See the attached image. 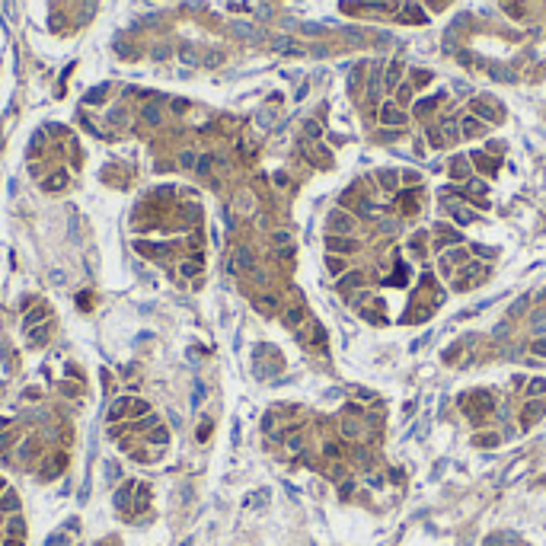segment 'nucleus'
I'll return each mask as SVG.
<instances>
[{
    "instance_id": "1",
    "label": "nucleus",
    "mask_w": 546,
    "mask_h": 546,
    "mask_svg": "<svg viewBox=\"0 0 546 546\" xmlns=\"http://www.w3.org/2000/svg\"><path fill=\"white\" fill-rule=\"evenodd\" d=\"M329 233H339V237H352L355 230H358V218H355L352 211H342V208H335V211H329Z\"/></svg>"
},
{
    "instance_id": "2",
    "label": "nucleus",
    "mask_w": 546,
    "mask_h": 546,
    "mask_svg": "<svg viewBox=\"0 0 546 546\" xmlns=\"http://www.w3.org/2000/svg\"><path fill=\"white\" fill-rule=\"evenodd\" d=\"M326 249L332 255H352V253H358L361 249V240H355V237H339V233H329L326 237Z\"/></svg>"
},
{
    "instance_id": "3",
    "label": "nucleus",
    "mask_w": 546,
    "mask_h": 546,
    "mask_svg": "<svg viewBox=\"0 0 546 546\" xmlns=\"http://www.w3.org/2000/svg\"><path fill=\"white\" fill-rule=\"evenodd\" d=\"M230 272H233V275H253V272H255V255L249 253L246 246H240L237 253H233V259H230Z\"/></svg>"
},
{
    "instance_id": "4",
    "label": "nucleus",
    "mask_w": 546,
    "mask_h": 546,
    "mask_svg": "<svg viewBox=\"0 0 546 546\" xmlns=\"http://www.w3.org/2000/svg\"><path fill=\"white\" fill-rule=\"evenodd\" d=\"M467 259H470V249H463V246L444 249V255H441V272L450 275V272H454V265H460V262H467Z\"/></svg>"
},
{
    "instance_id": "5",
    "label": "nucleus",
    "mask_w": 546,
    "mask_h": 546,
    "mask_svg": "<svg viewBox=\"0 0 546 546\" xmlns=\"http://www.w3.org/2000/svg\"><path fill=\"white\" fill-rule=\"evenodd\" d=\"M131 406H134V396H118V400H112V406H109V415H106V419H109V422H121V419H131Z\"/></svg>"
},
{
    "instance_id": "6",
    "label": "nucleus",
    "mask_w": 546,
    "mask_h": 546,
    "mask_svg": "<svg viewBox=\"0 0 546 546\" xmlns=\"http://www.w3.org/2000/svg\"><path fill=\"white\" fill-rule=\"evenodd\" d=\"M380 121H383V125H396V128H402V125L409 121V115H406V112H402L396 103H383V106H380Z\"/></svg>"
},
{
    "instance_id": "7",
    "label": "nucleus",
    "mask_w": 546,
    "mask_h": 546,
    "mask_svg": "<svg viewBox=\"0 0 546 546\" xmlns=\"http://www.w3.org/2000/svg\"><path fill=\"white\" fill-rule=\"evenodd\" d=\"M485 272H489V265H482V262H473V265H467V268L460 272V288L479 285V278H485Z\"/></svg>"
},
{
    "instance_id": "8",
    "label": "nucleus",
    "mask_w": 546,
    "mask_h": 546,
    "mask_svg": "<svg viewBox=\"0 0 546 546\" xmlns=\"http://www.w3.org/2000/svg\"><path fill=\"white\" fill-rule=\"evenodd\" d=\"M268 246L278 249V253H291L294 233H291V230H272V233H268Z\"/></svg>"
},
{
    "instance_id": "9",
    "label": "nucleus",
    "mask_w": 546,
    "mask_h": 546,
    "mask_svg": "<svg viewBox=\"0 0 546 546\" xmlns=\"http://www.w3.org/2000/svg\"><path fill=\"white\" fill-rule=\"evenodd\" d=\"M48 320V307H42V303H36V307L29 310V313L23 316V329L29 332V329H36V326H42V323Z\"/></svg>"
},
{
    "instance_id": "10",
    "label": "nucleus",
    "mask_w": 546,
    "mask_h": 546,
    "mask_svg": "<svg viewBox=\"0 0 546 546\" xmlns=\"http://www.w3.org/2000/svg\"><path fill=\"white\" fill-rule=\"evenodd\" d=\"M134 489H138V482H125L121 489H115V498H112V502H115V508H118V511H128V508H131V495H134Z\"/></svg>"
},
{
    "instance_id": "11",
    "label": "nucleus",
    "mask_w": 546,
    "mask_h": 546,
    "mask_svg": "<svg viewBox=\"0 0 546 546\" xmlns=\"http://www.w3.org/2000/svg\"><path fill=\"white\" fill-rule=\"evenodd\" d=\"M460 131L467 134V138H476V134H485V121L476 118V115H467L460 121Z\"/></svg>"
},
{
    "instance_id": "12",
    "label": "nucleus",
    "mask_w": 546,
    "mask_h": 546,
    "mask_svg": "<svg viewBox=\"0 0 546 546\" xmlns=\"http://www.w3.org/2000/svg\"><path fill=\"white\" fill-rule=\"evenodd\" d=\"M38 454H42V441H38V437H26V441L19 444V457H23V460H36Z\"/></svg>"
},
{
    "instance_id": "13",
    "label": "nucleus",
    "mask_w": 546,
    "mask_h": 546,
    "mask_svg": "<svg viewBox=\"0 0 546 546\" xmlns=\"http://www.w3.org/2000/svg\"><path fill=\"white\" fill-rule=\"evenodd\" d=\"M147 444H153V447H166V444H170V428H166V425L150 428V431H147Z\"/></svg>"
},
{
    "instance_id": "14",
    "label": "nucleus",
    "mask_w": 546,
    "mask_h": 546,
    "mask_svg": "<svg viewBox=\"0 0 546 546\" xmlns=\"http://www.w3.org/2000/svg\"><path fill=\"white\" fill-rule=\"evenodd\" d=\"M0 511H3V514H16L19 511V495L13 489H6L3 495H0Z\"/></svg>"
},
{
    "instance_id": "15",
    "label": "nucleus",
    "mask_w": 546,
    "mask_h": 546,
    "mask_svg": "<svg viewBox=\"0 0 546 546\" xmlns=\"http://www.w3.org/2000/svg\"><path fill=\"white\" fill-rule=\"evenodd\" d=\"M201 268H205V265H201V259H195V255H192V259H185V262H179V275H182V278H198Z\"/></svg>"
},
{
    "instance_id": "16",
    "label": "nucleus",
    "mask_w": 546,
    "mask_h": 546,
    "mask_svg": "<svg viewBox=\"0 0 546 546\" xmlns=\"http://www.w3.org/2000/svg\"><path fill=\"white\" fill-rule=\"evenodd\" d=\"M303 320H307V313H303V307H291V310H285V326H291V329H300V326H303Z\"/></svg>"
},
{
    "instance_id": "17",
    "label": "nucleus",
    "mask_w": 546,
    "mask_h": 546,
    "mask_svg": "<svg viewBox=\"0 0 546 546\" xmlns=\"http://www.w3.org/2000/svg\"><path fill=\"white\" fill-rule=\"evenodd\" d=\"M64 467H67V457H64V454H58V457H51V467H48V463H45L42 476H45V479H55V476H58V473H61V470H64Z\"/></svg>"
},
{
    "instance_id": "18",
    "label": "nucleus",
    "mask_w": 546,
    "mask_h": 546,
    "mask_svg": "<svg viewBox=\"0 0 546 546\" xmlns=\"http://www.w3.org/2000/svg\"><path fill=\"white\" fill-rule=\"evenodd\" d=\"M6 534L10 537H19V540H26V521L19 514H10V521H6Z\"/></svg>"
},
{
    "instance_id": "19",
    "label": "nucleus",
    "mask_w": 546,
    "mask_h": 546,
    "mask_svg": "<svg viewBox=\"0 0 546 546\" xmlns=\"http://www.w3.org/2000/svg\"><path fill=\"white\" fill-rule=\"evenodd\" d=\"M527 400H537V396H546V377H534V380L527 383Z\"/></svg>"
},
{
    "instance_id": "20",
    "label": "nucleus",
    "mask_w": 546,
    "mask_h": 546,
    "mask_svg": "<svg viewBox=\"0 0 546 546\" xmlns=\"http://www.w3.org/2000/svg\"><path fill=\"white\" fill-rule=\"evenodd\" d=\"M255 307H259L262 313H275V310H278V297H275V294H262V297L255 300Z\"/></svg>"
},
{
    "instance_id": "21",
    "label": "nucleus",
    "mask_w": 546,
    "mask_h": 546,
    "mask_svg": "<svg viewBox=\"0 0 546 546\" xmlns=\"http://www.w3.org/2000/svg\"><path fill=\"white\" fill-rule=\"evenodd\" d=\"M339 285H342V288H361V285H364V275H361V272H345V275L339 278Z\"/></svg>"
},
{
    "instance_id": "22",
    "label": "nucleus",
    "mask_w": 546,
    "mask_h": 546,
    "mask_svg": "<svg viewBox=\"0 0 546 546\" xmlns=\"http://www.w3.org/2000/svg\"><path fill=\"white\" fill-rule=\"evenodd\" d=\"M400 19L402 23H425V13L419 10V6H406V10L400 13Z\"/></svg>"
},
{
    "instance_id": "23",
    "label": "nucleus",
    "mask_w": 546,
    "mask_h": 546,
    "mask_svg": "<svg viewBox=\"0 0 546 546\" xmlns=\"http://www.w3.org/2000/svg\"><path fill=\"white\" fill-rule=\"evenodd\" d=\"M48 326H36V329H29V342L32 345H45V342H48Z\"/></svg>"
},
{
    "instance_id": "24",
    "label": "nucleus",
    "mask_w": 546,
    "mask_h": 546,
    "mask_svg": "<svg viewBox=\"0 0 546 546\" xmlns=\"http://www.w3.org/2000/svg\"><path fill=\"white\" fill-rule=\"evenodd\" d=\"M64 185H67V173H64V170H58L55 176H51V182H45V188H48V192H61Z\"/></svg>"
},
{
    "instance_id": "25",
    "label": "nucleus",
    "mask_w": 546,
    "mask_h": 546,
    "mask_svg": "<svg viewBox=\"0 0 546 546\" xmlns=\"http://www.w3.org/2000/svg\"><path fill=\"white\" fill-rule=\"evenodd\" d=\"M144 415H150V402H147V400H138V396H134L131 419H144Z\"/></svg>"
},
{
    "instance_id": "26",
    "label": "nucleus",
    "mask_w": 546,
    "mask_h": 546,
    "mask_svg": "<svg viewBox=\"0 0 546 546\" xmlns=\"http://www.w3.org/2000/svg\"><path fill=\"white\" fill-rule=\"evenodd\" d=\"M473 112H476V118H482V121H495L498 118V112L489 109V106H482V103H473Z\"/></svg>"
},
{
    "instance_id": "27",
    "label": "nucleus",
    "mask_w": 546,
    "mask_h": 546,
    "mask_svg": "<svg viewBox=\"0 0 546 546\" xmlns=\"http://www.w3.org/2000/svg\"><path fill=\"white\" fill-rule=\"evenodd\" d=\"M400 73H402V64H400V61H393V64L387 67V86H390V90L400 83Z\"/></svg>"
},
{
    "instance_id": "28",
    "label": "nucleus",
    "mask_w": 546,
    "mask_h": 546,
    "mask_svg": "<svg viewBox=\"0 0 546 546\" xmlns=\"http://www.w3.org/2000/svg\"><path fill=\"white\" fill-rule=\"evenodd\" d=\"M326 268H329L332 275H339V278H342V272H345L348 265H345V259H339V255H329V259H326Z\"/></svg>"
},
{
    "instance_id": "29",
    "label": "nucleus",
    "mask_w": 546,
    "mask_h": 546,
    "mask_svg": "<svg viewBox=\"0 0 546 546\" xmlns=\"http://www.w3.org/2000/svg\"><path fill=\"white\" fill-rule=\"evenodd\" d=\"M377 179H380V185H383V188H396V185H400L396 173H390V170H380V173H377Z\"/></svg>"
},
{
    "instance_id": "30",
    "label": "nucleus",
    "mask_w": 546,
    "mask_h": 546,
    "mask_svg": "<svg viewBox=\"0 0 546 546\" xmlns=\"http://www.w3.org/2000/svg\"><path fill=\"white\" fill-rule=\"evenodd\" d=\"M342 435H345V437H361V425L352 422V419H345V422H342Z\"/></svg>"
},
{
    "instance_id": "31",
    "label": "nucleus",
    "mask_w": 546,
    "mask_h": 546,
    "mask_svg": "<svg viewBox=\"0 0 546 546\" xmlns=\"http://www.w3.org/2000/svg\"><path fill=\"white\" fill-rule=\"evenodd\" d=\"M237 208H240V211H243V214H249V211H253V208H255V201H253V195H249V192H243V195H240V198H237Z\"/></svg>"
},
{
    "instance_id": "32",
    "label": "nucleus",
    "mask_w": 546,
    "mask_h": 546,
    "mask_svg": "<svg viewBox=\"0 0 546 546\" xmlns=\"http://www.w3.org/2000/svg\"><path fill=\"white\" fill-rule=\"evenodd\" d=\"M179 163L185 166V170H192V166H198V157H195L192 150H185V153H182V157H179Z\"/></svg>"
},
{
    "instance_id": "33",
    "label": "nucleus",
    "mask_w": 546,
    "mask_h": 546,
    "mask_svg": "<svg viewBox=\"0 0 546 546\" xmlns=\"http://www.w3.org/2000/svg\"><path fill=\"white\" fill-rule=\"evenodd\" d=\"M144 118L150 121V125H160V109H157V106H147V109H144Z\"/></svg>"
},
{
    "instance_id": "34",
    "label": "nucleus",
    "mask_w": 546,
    "mask_h": 546,
    "mask_svg": "<svg viewBox=\"0 0 546 546\" xmlns=\"http://www.w3.org/2000/svg\"><path fill=\"white\" fill-rule=\"evenodd\" d=\"M13 441H16V431H3V435H0V454H3Z\"/></svg>"
},
{
    "instance_id": "35",
    "label": "nucleus",
    "mask_w": 546,
    "mask_h": 546,
    "mask_svg": "<svg viewBox=\"0 0 546 546\" xmlns=\"http://www.w3.org/2000/svg\"><path fill=\"white\" fill-rule=\"evenodd\" d=\"M396 99H400V103H409V99H412V86H409V83H402L400 90H396Z\"/></svg>"
},
{
    "instance_id": "36",
    "label": "nucleus",
    "mask_w": 546,
    "mask_h": 546,
    "mask_svg": "<svg viewBox=\"0 0 546 546\" xmlns=\"http://www.w3.org/2000/svg\"><path fill=\"white\" fill-rule=\"evenodd\" d=\"M540 412H543V409H540V402H530V406H527V419H524V425H530V422H534Z\"/></svg>"
},
{
    "instance_id": "37",
    "label": "nucleus",
    "mask_w": 546,
    "mask_h": 546,
    "mask_svg": "<svg viewBox=\"0 0 546 546\" xmlns=\"http://www.w3.org/2000/svg\"><path fill=\"white\" fill-rule=\"evenodd\" d=\"M530 352L537 355V358H546V339H537L534 345H530Z\"/></svg>"
},
{
    "instance_id": "38",
    "label": "nucleus",
    "mask_w": 546,
    "mask_h": 546,
    "mask_svg": "<svg viewBox=\"0 0 546 546\" xmlns=\"http://www.w3.org/2000/svg\"><path fill=\"white\" fill-rule=\"evenodd\" d=\"M450 173H454V179H460L463 173H467V160H454V166H450Z\"/></svg>"
},
{
    "instance_id": "39",
    "label": "nucleus",
    "mask_w": 546,
    "mask_h": 546,
    "mask_svg": "<svg viewBox=\"0 0 546 546\" xmlns=\"http://www.w3.org/2000/svg\"><path fill=\"white\" fill-rule=\"evenodd\" d=\"M307 134H313V138H320V125H316V121H307Z\"/></svg>"
},
{
    "instance_id": "40",
    "label": "nucleus",
    "mask_w": 546,
    "mask_h": 546,
    "mask_svg": "<svg viewBox=\"0 0 546 546\" xmlns=\"http://www.w3.org/2000/svg\"><path fill=\"white\" fill-rule=\"evenodd\" d=\"M208 170H211V157H201L198 160V173H208Z\"/></svg>"
},
{
    "instance_id": "41",
    "label": "nucleus",
    "mask_w": 546,
    "mask_h": 546,
    "mask_svg": "<svg viewBox=\"0 0 546 546\" xmlns=\"http://www.w3.org/2000/svg\"><path fill=\"white\" fill-rule=\"evenodd\" d=\"M470 188H473L476 195H485V185H482V182H470Z\"/></svg>"
},
{
    "instance_id": "42",
    "label": "nucleus",
    "mask_w": 546,
    "mask_h": 546,
    "mask_svg": "<svg viewBox=\"0 0 546 546\" xmlns=\"http://www.w3.org/2000/svg\"><path fill=\"white\" fill-rule=\"evenodd\" d=\"M6 546H23V540H19V537H10V540H6Z\"/></svg>"
},
{
    "instance_id": "43",
    "label": "nucleus",
    "mask_w": 546,
    "mask_h": 546,
    "mask_svg": "<svg viewBox=\"0 0 546 546\" xmlns=\"http://www.w3.org/2000/svg\"><path fill=\"white\" fill-rule=\"evenodd\" d=\"M3 492H6V482H3V479H0V495H3Z\"/></svg>"
}]
</instances>
